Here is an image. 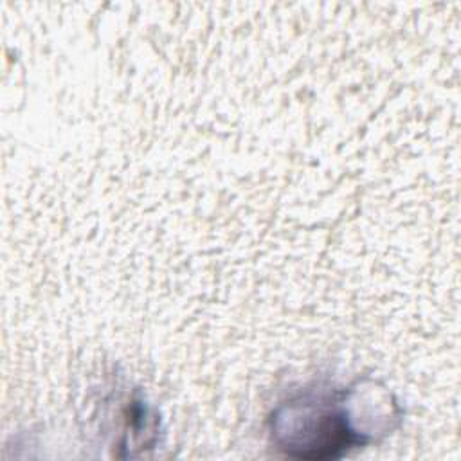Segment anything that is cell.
Returning a JSON list of instances; mask_svg holds the SVG:
<instances>
[{"mask_svg": "<svg viewBox=\"0 0 461 461\" xmlns=\"http://www.w3.org/2000/svg\"><path fill=\"white\" fill-rule=\"evenodd\" d=\"M364 391V389H362ZM358 387L306 389L279 403L270 418L274 443L297 459L339 457L371 436L357 425Z\"/></svg>", "mask_w": 461, "mask_h": 461, "instance_id": "obj_1", "label": "cell"}]
</instances>
